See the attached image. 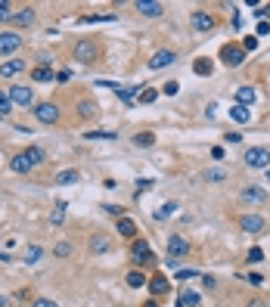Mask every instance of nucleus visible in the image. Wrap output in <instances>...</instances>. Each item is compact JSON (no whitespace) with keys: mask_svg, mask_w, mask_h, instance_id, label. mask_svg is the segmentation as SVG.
I'll return each instance as SVG.
<instances>
[{"mask_svg":"<svg viewBox=\"0 0 270 307\" xmlns=\"http://www.w3.org/2000/svg\"><path fill=\"white\" fill-rule=\"evenodd\" d=\"M75 59L84 62V65L96 62V59H100V44L90 41V37H81V41H75Z\"/></svg>","mask_w":270,"mask_h":307,"instance_id":"1","label":"nucleus"},{"mask_svg":"<svg viewBox=\"0 0 270 307\" xmlns=\"http://www.w3.org/2000/svg\"><path fill=\"white\" fill-rule=\"evenodd\" d=\"M246 165L255 168V171H267V165H270V149H267V146H249Z\"/></svg>","mask_w":270,"mask_h":307,"instance_id":"2","label":"nucleus"},{"mask_svg":"<svg viewBox=\"0 0 270 307\" xmlns=\"http://www.w3.org/2000/svg\"><path fill=\"white\" fill-rule=\"evenodd\" d=\"M131 261H134L137 267H146V264L156 261V254H152V248H149L146 239H134V245H131Z\"/></svg>","mask_w":270,"mask_h":307,"instance_id":"3","label":"nucleus"},{"mask_svg":"<svg viewBox=\"0 0 270 307\" xmlns=\"http://www.w3.org/2000/svg\"><path fill=\"white\" fill-rule=\"evenodd\" d=\"M220 62H224L227 68H239V65L246 62L242 47H236V44H224V47H220Z\"/></svg>","mask_w":270,"mask_h":307,"instance_id":"4","label":"nucleus"},{"mask_svg":"<svg viewBox=\"0 0 270 307\" xmlns=\"http://www.w3.org/2000/svg\"><path fill=\"white\" fill-rule=\"evenodd\" d=\"M34 118L41 124H56L59 121V106L56 103H37L34 106Z\"/></svg>","mask_w":270,"mask_h":307,"instance_id":"5","label":"nucleus"},{"mask_svg":"<svg viewBox=\"0 0 270 307\" xmlns=\"http://www.w3.org/2000/svg\"><path fill=\"white\" fill-rule=\"evenodd\" d=\"M22 47V34L19 31H0V56H10Z\"/></svg>","mask_w":270,"mask_h":307,"instance_id":"6","label":"nucleus"},{"mask_svg":"<svg viewBox=\"0 0 270 307\" xmlns=\"http://www.w3.org/2000/svg\"><path fill=\"white\" fill-rule=\"evenodd\" d=\"M171 62H177V53L174 50H159V53H152L149 56V71H162V68H168Z\"/></svg>","mask_w":270,"mask_h":307,"instance_id":"7","label":"nucleus"},{"mask_svg":"<svg viewBox=\"0 0 270 307\" xmlns=\"http://www.w3.org/2000/svg\"><path fill=\"white\" fill-rule=\"evenodd\" d=\"M189 25L196 28V31H211V28L217 25V19H214L211 13H205V10H196V13L189 16Z\"/></svg>","mask_w":270,"mask_h":307,"instance_id":"8","label":"nucleus"},{"mask_svg":"<svg viewBox=\"0 0 270 307\" xmlns=\"http://www.w3.org/2000/svg\"><path fill=\"white\" fill-rule=\"evenodd\" d=\"M134 7H137V13L146 16V19H159V16L165 13V7L159 4V0H137Z\"/></svg>","mask_w":270,"mask_h":307,"instance_id":"9","label":"nucleus"},{"mask_svg":"<svg viewBox=\"0 0 270 307\" xmlns=\"http://www.w3.org/2000/svg\"><path fill=\"white\" fill-rule=\"evenodd\" d=\"M10 103H16V106H31L34 103V93H31V87H22V84H16V87H10Z\"/></svg>","mask_w":270,"mask_h":307,"instance_id":"10","label":"nucleus"},{"mask_svg":"<svg viewBox=\"0 0 270 307\" xmlns=\"http://www.w3.org/2000/svg\"><path fill=\"white\" fill-rule=\"evenodd\" d=\"M168 254H171L174 261L186 258V254H189V242H186L183 236H171V239H168Z\"/></svg>","mask_w":270,"mask_h":307,"instance_id":"11","label":"nucleus"},{"mask_svg":"<svg viewBox=\"0 0 270 307\" xmlns=\"http://www.w3.org/2000/svg\"><path fill=\"white\" fill-rule=\"evenodd\" d=\"M239 226L246 229V233H261V229H264V217L261 214H255V211H249V214H242V220H239Z\"/></svg>","mask_w":270,"mask_h":307,"instance_id":"12","label":"nucleus"},{"mask_svg":"<svg viewBox=\"0 0 270 307\" xmlns=\"http://www.w3.org/2000/svg\"><path fill=\"white\" fill-rule=\"evenodd\" d=\"M239 196H242V202H252V205H264L267 202V193H264L261 186H246Z\"/></svg>","mask_w":270,"mask_h":307,"instance_id":"13","label":"nucleus"},{"mask_svg":"<svg viewBox=\"0 0 270 307\" xmlns=\"http://www.w3.org/2000/svg\"><path fill=\"white\" fill-rule=\"evenodd\" d=\"M16 28H28V25H34V7H22L19 13H13V19H10Z\"/></svg>","mask_w":270,"mask_h":307,"instance_id":"14","label":"nucleus"},{"mask_svg":"<svg viewBox=\"0 0 270 307\" xmlns=\"http://www.w3.org/2000/svg\"><path fill=\"white\" fill-rule=\"evenodd\" d=\"M53 78H56L53 65H34V68H31V81H37V84H47V81H53Z\"/></svg>","mask_w":270,"mask_h":307,"instance_id":"15","label":"nucleus"},{"mask_svg":"<svg viewBox=\"0 0 270 307\" xmlns=\"http://www.w3.org/2000/svg\"><path fill=\"white\" fill-rule=\"evenodd\" d=\"M19 71H25V62L22 59H7L4 65H0V78H16Z\"/></svg>","mask_w":270,"mask_h":307,"instance_id":"16","label":"nucleus"},{"mask_svg":"<svg viewBox=\"0 0 270 307\" xmlns=\"http://www.w3.org/2000/svg\"><path fill=\"white\" fill-rule=\"evenodd\" d=\"M10 168H13V174H28L34 165L28 162V156L25 152H19V156H13V162H10Z\"/></svg>","mask_w":270,"mask_h":307,"instance_id":"17","label":"nucleus"},{"mask_svg":"<svg viewBox=\"0 0 270 307\" xmlns=\"http://www.w3.org/2000/svg\"><path fill=\"white\" fill-rule=\"evenodd\" d=\"M227 115H230V118H233L236 124H249V121H252V112H249L246 106H230Z\"/></svg>","mask_w":270,"mask_h":307,"instance_id":"18","label":"nucleus"},{"mask_svg":"<svg viewBox=\"0 0 270 307\" xmlns=\"http://www.w3.org/2000/svg\"><path fill=\"white\" fill-rule=\"evenodd\" d=\"M180 304H183V307H199V304H202V295H199L196 289H183V292H180Z\"/></svg>","mask_w":270,"mask_h":307,"instance_id":"19","label":"nucleus"},{"mask_svg":"<svg viewBox=\"0 0 270 307\" xmlns=\"http://www.w3.org/2000/svg\"><path fill=\"white\" fill-rule=\"evenodd\" d=\"M78 115L87 121V118H93V115H100V106H96L93 99H81V103H78Z\"/></svg>","mask_w":270,"mask_h":307,"instance_id":"20","label":"nucleus"},{"mask_svg":"<svg viewBox=\"0 0 270 307\" xmlns=\"http://www.w3.org/2000/svg\"><path fill=\"white\" fill-rule=\"evenodd\" d=\"M78 180H81V174L75 168H65V171L56 174V186H68V183H78Z\"/></svg>","mask_w":270,"mask_h":307,"instance_id":"21","label":"nucleus"},{"mask_svg":"<svg viewBox=\"0 0 270 307\" xmlns=\"http://www.w3.org/2000/svg\"><path fill=\"white\" fill-rule=\"evenodd\" d=\"M140 90H143V87H118V90H115V96H118L125 106H131V103L140 96Z\"/></svg>","mask_w":270,"mask_h":307,"instance_id":"22","label":"nucleus"},{"mask_svg":"<svg viewBox=\"0 0 270 307\" xmlns=\"http://www.w3.org/2000/svg\"><path fill=\"white\" fill-rule=\"evenodd\" d=\"M199 177H202L205 183H224V180H227V171H220V168H205Z\"/></svg>","mask_w":270,"mask_h":307,"instance_id":"23","label":"nucleus"},{"mask_svg":"<svg viewBox=\"0 0 270 307\" xmlns=\"http://www.w3.org/2000/svg\"><path fill=\"white\" fill-rule=\"evenodd\" d=\"M134 146H140V149L156 146V134H152V131H140V134H134Z\"/></svg>","mask_w":270,"mask_h":307,"instance_id":"24","label":"nucleus"},{"mask_svg":"<svg viewBox=\"0 0 270 307\" xmlns=\"http://www.w3.org/2000/svg\"><path fill=\"white\" fill-rule=\"evenodd\" d=\"M25 156H28L31 165H44V162H47V152H44L41 146H28V149H25Z\"/></svg>","mask_w":270,"mask_h":307,"instance_id":"25","label":"nucleus"},{"mask_svg":"<svg viewBox=\"0 0 270 307\" xmlns=\"http://www.w3.org/2000/svg\"><path fill=\"white\" fill-rule=\"evenodd\" d=\"M192 71H196L199 78H211L214 65H211V59H196V62H192Z\"/></svg>","mask_w":270,"mask_h":307,"instance_id":"26","label":"nucleus"},{"mask_svg":"<svg viewBox=\"0 0 270 307\" xmlns=\"http://www.w3.org/2000/svg\"><path fill=\"white\" fill-rule=\"evenodd\" d=\"M146 286H149L152 295H165L168 292V279L165 276H152V279H146Z\"/></svg>","mask_w":270,"mask_h":307,"instance_id":"27","label":"nucleus"},{"mask_svg":"<svg viewBox=\"0 0 270 307\" xmlns=\"http://www.w3.org/2000/svg\"><path fill=\"white\" fill-rule=\"evenodd\" d=\"M252 103H255V90H252L249 84H246V87H239V90H236V106H246V109H249Z\"/></svg>","mask_w":270,"mask_h":307,"instance_id":"28","label":"nucleus"},{"mask_svg":"<svg viewBox=\"0 0 270 307\" xmlns=\"http://www.w3.org/2000/svg\"><path fill=\"white\" fill-rule=\"evenodd\" d=\"M118 233H121V236H131V239H134V236H137V223H134L131 217H118Z\"/></svg>","mask_w":270,"mask_h":307,"instance_id":"29","label":"nucleus"},{"mask_svg":"<svg viewBox=\"0 0 270 307\" xmlns=\"http://www.w3.org/2000/svg\"><path fill=\"white\" fill-rule=\"evenodd\" d=\"M41 258H44V248L41 245H28L25 248V264H37Z\"/></svg>","mask_w":270,"mask_h":307,"instance_id":"30","label":"nucleus"},{"mask_svg":"<svg viewBox=\"0 0 270 307\" xmlns=\"http://www.w3.org/2000/svg\"><path fill=\"white\" fill-rule=\"evenodd\" d=\"M128 286H131V289H143V286H146V276H143L140 270H131V273H128Z\"/></svg>","mask_w":270,"mask_h":307,"instance_id":"31","label":"nucleus"},{"mask_svg":"<svg viewBox=\"0 0 270 307\" xmlns=\"http://www.w3.org/2000/svg\"><path fill=\"white\" fill-rule=\"evenodd\" d=\"M174 211H177V205H174V202H165V205H162V208L156 211V220H168V217H171Z\"/></svg>","mask_w":270,"mask_h":307,"instance_id":"32","label":"nucleus"},{"mask_svg":"<svg viewBox=\"0 0 270 307\" xmlns=\"http://www.w3.org/2000/svg\"><path fill=\"white\" fill-rule=\"evenodd\" d=\"M87 140H118V134L115 131H90Z\"/></svg>","mask_w":270,"mask_h":307,"instance_id":"33","label":"nucleus"},{"mask_svg":"<svg viewBox=\"0 0 270 307\" xmlns=\"http://www.w3.org/2000/svg\"><path fill=\"white\" fill-rule=\"evenodd\" d=\"M90 251H109V239L93 236V239H90Z\"/></svg>","mask_w":270,"mask_h":307,"instance_id":"34","label":"nucleus"},{"mask_svg":"<svg viewBox=\"0 0 270 307\" xmlns=\"http://www.w3.org/2000/svg\"><path fill=\"white\" fill-rule=\"evenodd\" d=\"M255 50H258V37H255V34H249L246 41H242V53H255Z\"/></svg>","mask_w":270,"mask_h":307,"instance_id":"35","label":"nucleus"},{"mask_svg":"<svg viewBox=\"0 0 270 307\" xmlns=\"http://www.w3.org/2000/svg\"><path fill=\"white\" fill-rule=\"evenodd\" d=\"M10 19H13V7L7 0H0V22H10Z\"/></svg>","mask_w":270,"mask_h":307,"instance_id":"36","label":"nucleus"},{"mask_svg":"<svg viewBox=\"0 0 270 307\" xmlns=\"http://www.w3.org/2000/svg\"><path fill=\"white\" fill-rule=\"evenodd\" d=\"M84 25H96V22H115V16H84Z\"/></svg>","mask_w":270,"mask_h":307,"instance_id":"37","label":"nucleus"},{"mask_svg":"<svg viewBox=\"0 0 270 307\" xmlns=\"http://www.w3.org/2000/svg\"><path fill=\"white\" fill-rule=\"evenodd\" d=\"M137 99H140V103H156V99H159V93H156V90H146V87H143Z\"/></svg>","mask_w":270,"mask_h":307,"instance_id":"38","label":"nucleus"},{"mask_svg":"<svg viewBox=\"0 0 270 307\" xmlns=\"http://www.w3.org/2000/svg\"><path fill=\"white\" fill-rule=\"evenodd\" d=\"M162 93H165V96H177V93H180V84H177V81H168V84L162 87Z\"/></svg>","mask_w":270,"mask_h":307,"instance_id":"39","label":"nucleus"},{"mask_svg":"<svg viewBox=\"0 0 270 307\" xmlns=\"http://www.w3.org/2000/svg\"><path fill=\"white\" fill-rule=\"evenodd\" d=\"M10 109H13V103H10V96H7V93H0V118H4V115H7Z\"/></svg>","mask_w":270,"mask_h":307,"instance_id":"40","label":"nucleus"},{"mask_svg":"<svg viewBox=\"0 0 270 307\" xmlns=\"http://www.w3.org/2000/svg\"><path fill=\"white\" fill-rule=\"evenodd\" d=\"M174 276H177L180 283H183V279H196V276H199V270H174Z\"/></svg>","mask_w":270,"mask_h":307,"instance_id":"41","label":"nucleus"},{"mask_svg":"<svg viewBox=\"0 0 270 307\" xmlns=\"http://www.w3.org/2000/svg\"><path fill=\"white\" fill-rule=\"evenodd\" d=\"M62 220H65V202H59L53 211V223H62Z\"/></svg>","mask_w":270,"mask_h":307,"instance_id":"42","label":"nucleus"},{"mask_svg":"<svg viewBox=\"0 0 270 307\" xmlns=\"http://www.w3.org/2000/svg\"><path fill=\"white\" fill-rule=\"evenodd\" d=\"M53 251H56V258H68V254H71V248H68V242H59V245H56Z\"/></svg>","mask_w":270,"mask_h":307,"instance_id":"43","label":"nucleus"},{"mask_svg":"<svg viewBox=\"0 0 270 307\" xmlns=\"http://www.w3.org/2000/svg\"><path fill=\"white\" fill-rule=\"evenodd\" d=\"M258 261H264V251H261L258 245H255V248L249 251V264H258Z\"/></svg>","mask_w":270,"mask_h":307,"instance_id":"44","label":"nucleus"},{"mask_svg":"<svg viewBox=\"0 0 270 307\" xmlns=\"http://www.w3.org/2000/svg\"><path fill=\"white\" fill-rule=\"evenodd\" d=\"M31 307H59L56 301H50V298H34V304Z\"/></svg>","mask_w":270,"mask_h":307,"instance_id":"45","label":"nucleus"},{"mask_svg":"<svg viewBox=\"0 0 270 307\" xmlns=\"http://www.w3.org/2000/svg\"><path fill=\"white\" fill-rule=\"evenodd\" d=\"M149 186H152V180H146V177H140V180H137V196H140V193H146V189H149Z\"/></svg>","mask_w":270,"mask_h":307,"instance_id":"46","label":"nucleus"},{"mask_svg":"<svg viewBox=\"0 0 270 307\" xmlns=\"http://www.w3.org/2000/svg\"><path fill=\"white\" fill-rule=\"evenodd\" d=\"M103 211H109L112 217H121V208L118 205H103Z\"/></svg>","mask_w":270,"mask_h":307,"instance_id":"47","label":"nucleus"},{"mask_svg":"<svg viewBox=\"0 0 270 307\" xmlns=\"http://www.w3.org/2000/svg\"><path fill=\"white\" fill-rule=\"evenodd\" d=\"M56 81H59V84H68V81H71V71H59Z\"/></svg>","mask_w":270,"mask_h":307,"instance_id":"48","label":"nucleus"},{"mask_svg":"<svg viewBox=\"0 0 270 307\" xmlns=\"http://www.w3.org/2000/svg\"><path fill=\"white\" fill-rule=\"evenodd\" d=\"M227 137V143H239L242 140V134H236V131H230V134H224Z\"/></svg>","mask_w":270,"mask_h":307,"instance_id":"49","label":"nucleus"},{"mask_svg":"<svg viewBox=\"0 0 270 307\" xmlns=\"http://www.w3.org/2000/svg\"><path fill=\"white\" fill-rule=\"evenodd\" d=\"M255 16H258V19H267V16H270V4H267V7H258Z\"/></svg>","mask_w":270,"mask_h":307,"instance_id":"50","label":"nucleus"},{"mask_svg":"<svg viewBox=\"0 0 270 307\" xmlns=\"http://www.w3.org/2000/svg\"><path fill=\"white\" fill-rule=\"evenodd\" d=\"M211 159H214V162H220V159H224V149H220V146H214V149H211Z\"/></svg>","mask_w":270,"mask_h":307,"instance_id":"51","label":"nucleus"},{"mask_svg":"<svg viewBox=\"0 0 270 307\" xmlns=\"http://www.w3.org/2000/svg\"><path fill=\"white\" fill-rule=\"evenodd\" d=\"M249 283H252V286H261L264 279H261V273H249Z\"/></svg>","mask_w":270,"mask_h":307,"instance_id":"52","label":"nucleus"},{"mask_svg":"<svg viewBox=\"0 0 270 307\" xmlns=\"http://www.w3.org/2000/svg\"><path fill=\"white\" fill-rule=\"evenodd\" d=\"M202 283H205V289H217V283H214V276H205Z\"/></svg>","mask_w":270,"mask_h":307,"instance_id":"53","label":"nucleus"},{"mask_svg":"<svg viewBox=\"0 0 270 307\" xmlns=\"http://www.w3.org/2000/svg\"><path fill=\"white\" fill-rule=\"evenodd\" d=\"M258 34H270V22H261L258 25Z\"/></svg>","mask_w":270,"mask_h":307,"instance_id":"54","label":"nucleus"},{"mask_svg":"<svg viewBox=\"0 0 270 307\" xmlns=\"http://www.w3.org/2000/svg\"><path fill=\"white\" fill-rule=\"evenodd\" d=\"M249 307H267V304H264V301H258V298H255V301H249Z\"/></svg>","mask_w":270,"mask_h":307,"instance_id":"55","label":"nucleus"},{"mask_svg":"<svg viewBox=\"0 0 270 307\" xmlns=\"http://www.w3.org/2000/svg\"><path fill=\"white\" fill-rule=\"evenodd\" d=\"M143 307H159V304H156V301H146V304H143Z\"/></svg>","mask_w":270,"mask_h":307,"instance_id":"56","label":"nucleus"},{"mask_svg":"<svg viewBox=\"0 0 270 307\" xmlns=\"http://www.w3.org/2000/svg\"><path fill=\"white\" fill-rule=\"evenodd\" d=\"M0 307H7V298H4V295H0Z\"/></svg>","mask_w":270,"mask_h":307,"instance_id":"57","label":"nucleus"},{"mask_svg":"<svg viewBox=\"0 0 270 307\" xmlns=\"http://www.w3.org/2000/svg\"><path fill=\"white\" fill-rule=\"evenodd\" d=\"M264 174H267V183H270V168H267V171H264Z\"/></svg>","mask_w":270,"mask_h":307,"instance_id":"58","label":"nucleus"}]
</instances>
